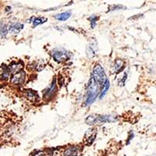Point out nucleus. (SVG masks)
<instances>
[{
    "mask_svg": "<svg viewBox=\"0 0 156 156\" xmlns=\"http://www.w3.org/2000/svg\"><path fill=\"white\" fill-rule=\"evenodd\" d=\"M108 9H110L109 10H119V9H126L125 6L122 5H110Z\"/></svg>",
    "mask_w": 156,
    "mask_h": 156,
    "instance_id": "nucleus-20",
    "label": "nucleus"
},
{
    "mask_svg": "<svg viewBox=\"0 0 156 156\" xmlns=\"http://www.w3.org/2000/svg\"><path fill=\"white\" fill-rule=\"evenodd\" d=\"M94 41L95 40H94V41H91L90 44H89L87 48V54L88 55V57H90V58L94 56L98 51V44L96 43V41Z\"/></svg>",
    "mask_w": 156,
    "mask_h": 156,
    "instance_id": "nucleus-9",
    "label": "nucleus"
},
{
    "mask_svg": "<svg viewBox=\"0 0 156 156\" xmlns=\"http://www.w3.org/2000/svg\"><path fill=\"white\" fill-rule=\"evenodd\" d=\"M126 77H127V74H126V73H124V76H123V77H122V80H121V81L119 83V86H123V85H124L125 81H126Z\"/></svg>",
    "mask_w": 156,
    "mask_h": 156,
    "instance_id": "nucleus-21",
    "label": "nucleus"
},
{
    "mask_svg": "<svg viewBox=\"0 0 156 156\" xmlns=\"http://www.w3.org/2000/svg\"><path fill=\"white\" fill-rule=\"evenodd\" d=\"M90 21V26L92 27V29H94L95 27L96 24H97V20H98V16H91L89 18Z\"/></svg>",
    "mask_w": 156,
    "mask_h": 156,
    "instance_id": "nucleus-19",
    "label": "nucleus"
},
{
    "mask_svg": "<svg viewBox=\"0 0 156 156\" xmlns=\"http://www.w3.org/2000/svg\"><path fill=\"white\" fill-rule=\"evenodd\" d=\"M100 87L101 86L94 80V78L91 76L90 81H89L88 85L87 88V95H86L85 100V105H89L92 104L95 99L97 98L98 95L99 94Z\"/></svg>",
    "mask_w": 156,
    "mask_h": 156,
    "instance_id": "nucleus-1",
    "label": "nucleus"
},
{
    "mask_svg": "<svg viewBox=\"0 0 156 156\" xmlns=\"http://www.w3.org/2000/svg\"><path fill=\"white\" fill-rule=\"evenodd\" d=\"M80 147H77V146H73V147H69L66 148L64 151L63 154L64 156H78L80 154Z\"/></svg>",
    "mask_w": 156,
    "mask_h": 156,
    "instance_id": "nucleus-8",
    "label": "nucleus"
},
{
    "mask_svg": "<svg viewBox=\"0 0 156 156\" xmlns=\"http://www.w3.org/2000/svg\"><path fill=\"white\" fill-rule=\"evenodd\" d=\"M123 66H124V62H123L122 59L118 58V59L115 60V64H114V72H115V73H119L121 69H122Z\"/></svg>",
    "mask_w": 156,
    "mask_h": 156,
    "instance_id": "nucleus-14",
    "label": "nucleus"
},
{
    "mask_svg": "<svg viewBox=\"0 0 156 156\" xmlns=\"http://www.w3.org/2000/svg\"><path fill=\"white\" fill-rule=\"evenodd\" d=\"M22 68H23V63H21V62H13L9 66V69H10L11 72H12L13 73H16L20 71Z\"/></svg>",
    "mask_w": 156,
    "mask_h": 156,
    "instance_id": "nucleus-13",
    "label": "nucleus"
},
{
    "mask_svg": "<svg viewBox=\"0 0 156 156\" xmlns=\"http://www.w3.org/2000/svg\"><path fill=\"white\" fill-rule=\"evenodd\" d=\"M48 20L46 17H42V16H39V17H34V20L32 21V23H33V27H35L37 26L40 24H42V23H45V22Z\"/></svg>",
    "mask_w": 156,
    "mask_h": 156,
    "instance_id": "nucleus-15",
    "label": "nucleus"
},
{
    "mask_svg": "<svg viewBox=\"0 0 156 156\" xmlns=\"http://www.w3.org/2000/svg\"><path fill=\"white\" fill-rule=\"evenodd\" d=\"M92 77L94 78L96 83H98L101 87H103L107 80L105 69L100 64H96L93 69Z\"/></svg>",
    "mask_w": 156,
    "mask_h": 156,
    "instance_id": "nucleus-2",
    "label": "nucleus"
},
{
    "mask_svg": "<svg viewBox=\"0 0 156 156\" xmlns=\"http://www.w3.org/2000/svg\"><path fill=\"white\" fill-rule=\"evenodd\" d=\"M25 77H26V73L23 70H20L16 73H13L12 78H11V82L12 84L15 85H22L25 81Z\"/></svg>",
    "mask_w": 156,
    "mask_h": 156,
    "instance_id": "nucleus-5",
    "label": "nucleus"
},
{
    "mask_svg": "<svg viewBox=\"0 0 156 156\" xmlns=\"http://www.w3.org/2000/svg\"><path fill=\"white\" fill-rule=\"evenodd\" d=\"M11 70L9 69V67H7V66H4V69L2 70V77L4 78L5 80H7L8 78L9 77L11 74Z\"/></svg>",
    "mask_w": 156,
    "mask_h": 156,
    "instance_id": "nucleus-17",
    "label": "nucleus"
},
{
    "mask_svg": "<svg viewBox=\"0 0 156 156\" xmlns=\"http://www.w3.org/2000/svg\"><path fill=\"white\" fill-rule=\"evenodd\" d=\"M118 119L117 116L112 115H96L95 114V124L101 122H112Z\"/></svg>",
    "mask_w": 156,
    "mask_h": 156,
    "instance_id": "nucleus-7",
    "label": "nucleus"
},
{
    "mask_svg": "<svg viewBox=\"0 0 156 156\" xmlns=\"http://www.w3.org/2000/svg\"><path fill=\"white\" fill-rule=\"evenodd\" d=\"M52 57L57 62H62L67 60L69 55L66 49L62 48H57L52 51Z\"/></svg>",
    "mask_w": 156,
    "mask_h": 156,
    "instance_id": "nucleus-3",
    "label": "nucleus"
},
{
    "mask_svg": "<svg viewBox=\"0 0 156 156\" xmlns=\"http://www.w3.org/2000/svg\"><path fill=\"white\" fill-rule=\"evenodd\" d=\"M96 136H97V130L95 128L89 129L86 132L84 137H83V142L85 143L86 145L90 146L93 144V142L95 140Z\"/></svg>",
    "mask_w": 156,
    "mask_h": 156,
    "instance_id": "nucleus-4",
    "label": "nucleus"
},
{
    "mask_svg": "<svg viewBox=\"0 0 156 156\" xmlns=\"http://www.w3.org/2000/svg\"><path fill=\"white\" fill-rule=\"evenodd\" d=\"M8 28L6 27V25H3V27H2L0 28V38H3L6 36L8 33Z\"/></svg>",
    "mask_w": 156,
    "mask_h": 156,
    "instance_id": "nucleus-18",
    "label": "nucleus"
},
{
    "mask_svg": "<svg viewBox=\"0 0 156 156\" xmlns=\"http://www.w3.org/2000/svg\"><path fill=\"white\" fill-rule=\"evenodd\" d=\"M109 87H110V81L108 79H107L105 84H104V86H103L102 89H101V93H100V96H99L100 98H102L105 97V95L107 94V92H108Z\"/></svg>",
    "mask_w": 156,
    "mask_h": 156,
    "instance_id": "nucleus-16",
    "label": "nucleus"
},
{
    "mask_svg": "<svg viewBox=\"0 0 156 156\" xmlns=\"http://www.w3.org/2000/svg\"><path fill=\"white\" fill-rule=\"evenodd\" d=\"M71 12L70 11H66V12H63L62 13L57 14L55 16V18L57 20H60V21H66L70 17Z\"/></svg>",
    "mask_w": 156,
    "mask_h": 156,
    "instance_id": "nucleus-12",
    "label": "nucleus"
},
{
    "mask_svg": "<svg viewBox=\"0 0 156 156\" xmlns=\"http://www.w3.org/2000/svg\"><path fill=\"white\" fill-rule=\"evenodd\" d=\"M57 87H56V80L55 79H53L52 82H51V85L46 88L43 91V97L44 99H49L53 97L55 93L56 92Z\"/></svg>",
    "mask_w": 156,
    "mask_h": 156,
    "instance_id": "nucleus-6",
    "label": "nucleus"
},
{
    "mask_svg": "<svg viewBox=\"0 0 156 156\" xmlns=\"http://www.w3.org/2000/svg\"><path fill=\"white\" fill-rule=\"evenodd\" d=\"M25 95L26 97L28 98V99L31 100V101H37L39 99V95L37 93V91L34 90H31V89H27V90H25Z\"/></svg>",
    "mask_w": 156,
    "mask_h": 156,
    "instance_id": "nucleus-11",
    "label": "nucleus"
},
{
    "mask_svg": "<svg viewBox=\"0 0 156 156\" xmlns=\"http://www.w3.org/2000/svg\"><path fill=\"white\" fill-rule=\"evenodd\" d=\"M23 23L17 22V23H12V24H11L9 27V28H8V30L10 32L11 34H18L20 30H23Z\"/></svg>",
    "mask_w": 156,
    "mask_h": 156,
    "instance_id": "nucleus-10",
    "label": "nucleus"
}]
</instances>
